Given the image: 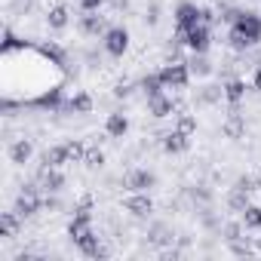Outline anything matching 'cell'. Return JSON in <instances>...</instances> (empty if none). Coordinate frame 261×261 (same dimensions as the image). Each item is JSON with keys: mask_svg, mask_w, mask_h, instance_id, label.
<instances>
[{"mask_svg": "<svg viewBox=\"0 0 261 261\" xmlns=\"http://www.w3.org/2000/svg\"><path fill=\"white\" fill-rule=\"evenodd\" d=\"M261 40V19L252 16V13H243L237 25H230V43L237 49H246V46H255Z\"/></svg>", "mask_w": 261, "mask_h": 261, "instance_id": "6da1fadb", "label": "cell"}, {"mask_svg": "<svg viewBox=\"0 0 261 261\" xmlns=\"http://www.w3.org/2000/svg\"><path fill=\"white\" fill-rule=\"evenodd\" d=\"M160 77H163V86L185 89V86H188V80H191V68H188V65H181V62H175V65H166V68L160 71Z\"/></svg>", "mask_w": 261, "mask_h": 261, "instance_id": "7a4b0ae2", "label": "cell"}, {"mask_svg": "<svg viewBox=\"0 0 261 261\" xmlns=\"http://www.w3.org/2000/svg\"><path fill=\"white\" fill-rule=\"evenodd\" d=\"M40 206H43V203H40V194H37V188H22V191H19V197H16V212H19L22 218L34 215Z\"/></svg>", "mask_w": 261, "mask_h": 261, "instance_id": "3957f363", "label": "cell"}, {"mask_svg": "<svg viewBox=\"0 0 261 261\" xmlns=\"http://www.w3.org/2000/svg\"><path fill=\"white\" fill-rule=\"evenodd\" d=\"M105 49H108L111 56H123V53L129 49V31H126V28H111V31L105 34Z\"/></svg>", "mask_w": 261, "mask_h": 261, "instance_id": "277c9868", "label": "cell"}, {"mask_svg": "<svg viewBox=\"0 0 261 261\" xmlns=\"http://www.w3.org/2000/svg\"><path fill=\"white\" fill-rule=\"evenodd\" d=\"M123 209H126V212H133V215H139V218H145V215H151L154 203H151L148 194H133V197H126V200H123Z\"/></svg>", "mask_w": 261, "mask_h": 261, "instance_id": "5b68a950", "label": "cell"}, {"mask_svg": "<svg viewBox=\"0 0 261 261\" xmlns=\"http://www.w3.org/2000/svg\"><path fill=\"white\" fill-rule=\"evenodd\" d=\"M37 181H40V188H43V191H53V194H56V191H62V185H65V175H62L56 166H49V163H46V166L40 169Z\"/></svg>", "mask_w": 261, "mask_h": 261, "instance_id": "8992f818", "label": "cell"}, {"mask_svg": "<svg viewBox=\"0 0 261 261\" xmlns=\"http://www.w3.org/2000/svg\"><path fill=\"white\" fill-rule=\"evenodd\" d=\"M126 188L129 191H145V188H154V172H145V169H133V172H126Z\"/></svg>", "mask_w": 261, "mask_h": 261, "instance_id": "52a82bcc", "label": "cell"}, {"mask_svg": "<svg viewBox=\"0 0 261 261\" xmlns=\"http://www.w3.org/2000/svg\"><path fill=\"white\" fill-rule=\"evenodd\" d=\"M188 46H191L194 53H206V46H209V28H206L203 22L188 31Z\"/></svg>", "mask_w": 261, "mask_h": 261, "instance_id": "ba28073f", "label": "cell"}, {"mask_svg": "<svg viewBox=\"0 0 261 261\" xmlns=\"http://www.w3.org/2000/svg\"><path fill=\"white\" fill-rule=\"evenodd\" d=\"M80 31L83 34H108V22H105V16H95V10H92L80 19Z\"/></svg>", "mask_w": 261, "mask_h": 261, "instance_id": "9c48e42d", "label": "cell"}, {"mask_svg": "<svg viewBox=\"0 0 261 261\" xmlns=\"http://www.w3.org/2000/svg\"><path fill=\"white\" fill-rule=\"evenodd\" d=\"M148 111H151V117L163 120V117H169V114L175 111V105H172V98H166V95H151V98H148Z\"/></svg>", "mask_w": 261, "mask_h": 261, "instance_id": "30bf717a", "label": "cell"}, {"mask_svg": "<svg viewBox=\"0 0 261 261\" xmlns=\"http://www.w3.org/2000/svg\"><path fill=\"white\" fill-rule=\"evenodd\" d=\"M175 22H178L181 28H194V25H200V10H197L194 4H181V7L175 10Z\"/></svg>", "mask_w": 261, "mask_h": 261, "instance_id": "8fae6325", "label": "cell"}, {"mask_svg": "<svg viewBox=\"0 0 261 261\" xmlns=\"http://www.w3.org/2000/svg\"><path fill=\"white\" fill-rule=\"evenodd\" d=\"M68 233H71V240L74 243H83L89 233H92V224H89V215H74V221H71V227H68Z\"/></svg>", "mask_w": 261, "mask_h": 261, "instance_id": "7c38bea8", "label": "cell"}, {"mask_svg": "<svg viewBox=\"0 0 261 261\" xmlns=\"http://www.w3.org/2000/svg\"><path fill=\"white\" fill-rule=\"evenodd\" d=\"M19 212H4V215H0V237H4V240H13L16 233H19Z\"/></svg>", "mask_w": 261, "mask_h": 261, "instance_id": "4fadbf2b", "label": "cell"}, {"mask_svg": "<svg viewBox=\"0 0 261 261\" xmlns=\"http://www.w3.org/2000/svg\"><path fill=\"white\" fill-rule=\"evenodd\" d=\"M105 129H108V136H114V139H123V136H126V129H129V120H126V114H111V117H108V123H105Z\"/></svg>", "mask_w": 261, "mask_h": 261, "instance_id": "5bb4252c", "label": "cell"}, {"mask_svg": "<svg viewBox=\"0 0 261 261\" xmlns=\"http://www.w3.org/2000/svg\"><path fill=\"white\" fill-rule=\"evenodd\" d=\"M221 129H224V136H227V139H243V133H246V123H243V117L233 111V114L224 120V126H221Z\"/></svg>", "mask_w": 261, "mask_h": 261, "instance_id": "9a60e30c", "label": "cell"}, {"mask_svg": "<svg viewBox=\"0 0 261 261\" xmlns=\"http://www.w3.org/2000/svg\"><path fill=\"white\" fill-rule=\"evenodd\" d=\"M163 148H166L169 154H181V151H188V136L175 129V133H169V136L163 139Z\"/></svg>", "mask_w": 261, "mask_h": 261, "instance_id": "2e32d148", "label": "cell"}, {"mask_svg": "<svg viewBox=\"0 0 261 261\" xmlns=\"http://www.w3.org/2000/svg\"><path fill=\"white\" fill-rule=\"evenodd\" d=\"M31 151H34V148H31V142H28V139H22V142H16V145L10 148V160L22 166V163H28V157H31Z\"/></svg>", "mask_w": 261, "mask_h": 261, "instance_id": "e0dca14e", "label": "cell"}, {"mask_svg": "<svg viewBox=\"0 0 261 261\" xmlns=\"http://www.w3.org/2000/svg\"><path fill=\"white\" fill-rule=\"evenodd\" d=\"M46 25H49L53 31H62V28L68 25V10H65V7H53V10L46 13Z\"/></svg>", "mask_w": 261, "mask_h": 261, "instance_id": "ac0fdd59", "label": "cell"}, {"mask_svg": "<svg viewBox=\"0 0 261 261\" xmlns=\"http://www.w3.org/2000/svg\"><path fill=\"white\" fill-rule=\"evenodd\" d=\"M227 206H230L233 212H246V206H249V191L233 188V191H230V197H227Z\"/></svg>", "mask_w": 261, "mask_h": 261, "instance_id": "d6986e66", "label": "cell"}, {"mask_svg": "<svg viewBox=\"0 0 261 261\" xmlns=\"http://www.w3.org/2000/svg\"><path fill=\"white\" fill-rule=\"evenodd\" d=\"M68 111H77V114H89L92 111V98L86 92H77L71 101H68Z\"/></svg>", "mask_w": 261, "mask_h": 261, "instance_id": "ffe728a7", "label": "cell"}, {"mask_svg": "<svg viewBox=\"0 0 261 261\" xmlns=\"http://www.w3.org/2000/svg\"><path fill=\"white\" fill-rule=\"evenodd\" d=\"M142 89H145L148 98H151V95H160V89H163V77H160V74H148V77L142 80Z\"/></svg>", "mask_w": 261, "mask_h": 261, "instance_id": "44dd1931", "label": "cell"}, {"mask_svg": "<svg viewBox=\"0 0 261 261\" xmlns=\"http://www.w3.org/2000/svg\"><path fill=\"white\" fill-rule=\"evenodd\" d=\"M243 95H246V83H243V80H230V83L224 86V98H227V101H233V105H237Z\"/></svg>", "mask_w": 261, "mask_h": 261, "instance_id": "7402d4cb", "label": "cell"}, {"mask_svg": "<svg viewBox=\"0 0 261 261\" xmlns=\"http://www.w3.org/2000/svg\"><path fill=\"white\" fill-rule=\"evenodd\" d=\"M43 163H49V166H62V163H68V151H65V145L49 148V151L43 154Z\"/></svg>", "mask_w": 261, "mask_h": 261, "instance_id": "603a6c76", "label": "cell"}, {"mask_svg": "<svg viewBox=\"0 0 261 261\" xmlns=\"http://www.w3.org/2000/svg\"><path fill=\"white\" fill-rule=\"evenodd\" d=\"M188 68H191V74H197V77H206V74L212 71V65L203 59V53H197V56L191 59V65H188Z\"/></svg>", "mask_w": 261, "mask_h": 261, "instance_id": "cb8c5ba5", "label": "cell"}, {"mask_svg": "<svg viewBox=\"0 0 261 261\" xmlns=\"http://www.w3.org/2000/svg\"><path fill=\"white\" fill-rule=\"evenodd\" d=\"M83 163L89 166V169H98L101 163H105V154H101V148L95 145V148H86V154H83Z\"/></svg>", "mask_w": 261, "mask_h": 261, "instance_id": "d4e9b609", "label": "cell"}, {"mask_svg": "<svg viewBox=\"0 0 261 261\" xmlns=\"http://www.w3.org/2000/svg\"><path fill=\"white\" fill-rule=\"evenodd\" d=\"M178 133H185V136L197 133V117L194 114H178Z\"/></svg>", "mask_w": 261, "mask_h": 261, "instance_id": "484cf974", "label": "cell"}, {"mask_svg": "<svg viewBox=\"0 0 261 261\" xmlns=\"http://www.w3.org/2000/svg\"><path fill=\"white\" fill-rule=\"evenodd\" d=\"M243 224H246V227H261V206H246Z\"/></svg>", "mask_w": 261, "mask_h": 261, "instance_id": "4316f807", "label": "cell"}, {"mask_svg": "<svg viewBox=\"0 0 261 261\" xmlns=\"http://www.w3.org/2000/svg\"><path fill=\"white\" fill-rule=\"evenodd\" d=\"M65 151H68V163H80L83 154H86V148L80 142H65Z\"/></svg>", "mask_w": 261, "mask_h": 261, "instance_id": "83f0119b", "label": "cell"}, {"mask_svg": "<svg viewBox=\"0 0 261 261\" xmlns=\"http://www.w3.org/2000/svg\"><path fill=\"white\" fill-rule=\"evenodd\" d=\"M169 240H172V237H169V230H166V227H160V224H157V227L151 230V243H154V246H166Z\"/></svg>", "mask_w": 261, "mask_h": 261, "instance_id": "f1b7e54d", "label": "cell"}, {"mask_svg": "<svg viewBox=\"0 0 261 261\" xmlns=\"http://www.w3.org/2000/svg\"><path fill=\"white\" fill-rule=\"evenodd\" d=\"M227 243H230V252H233V255H252V243H249V240L243 243V240L237 237V240H227Z\"/></svg>", "mask_w": 261, "mask_h": 261, "instance_id": "f546056e", "label": "cell"}, {"mask_svg": "<svg viewBox=\"0 0 261 261\" xmlns=\"http://www.w3.org/2000/svg\"><path fill=\"white\" fill-rule=\"evenodd\" d=\"M89 209H92V197H89V194H86V197H83V200H80V206H77V209H74V212H77V215H89Z\"/></svg>", "mask_w": 261, "mask_h": 261, "instance_id": "4dcf8cb0", "label": "cell"}, {"mask_svg": "<svg viewBox=\"0 0 261 261\" xmlns=\"http://www.w3.org/2000/svg\"><path fill=\"white\" fill-rule=\"evenodd\" d=\"M80 4H83V10H86V13H92V10H98V7L105 4V0H80Z\"/></svg>", "mask_w": 261, "mask_h": 261, "instance_id": "1f68e13d", "label": "cell"}, {"mask_svg": "<svg viewBox=\"0 0 261 261\" xmlns=\"http://www.w3.org/2000/svg\"><path fill=\"white\" fill-rule=\"evenodd\" d=\"M129 92H133V86H129V83H120V86L114 89V95H117V98H123V95H129Z\"/></svg>", "mask_w": 261, "mask_h": 261, "instance_id": "d6a6232c", "label": "cell"}, {"mask_svg": "<svg viewBox=\"0 0 261 261\" xmlns=\"http://www.w3.org/2000/svg\"><path fill=\"white\" fill-rule=\"evenodd\" d=\"M108 255H111V249H108L105 243H98V249H95V255H92V258L98 261V258H108Z\"/></svg>", "mask_w": 261, "mask_h": 261, "instance_id": "836d02e7", "label": "cell"}, {"mask_svg": "<svg viewBox=\"0 0 261 261\" xmlns=\"http://www.w3.org/2000/svg\"><path fill=\"white\" fill-rule=\"evenodd\" d=\"M224 233H227V240H237V237H240V224H227Z\"/></svg>", "mask_w": 261, "mask_h": 261, "instance_id": "e575fe53", "label": "cell"}, {"mask_svg": "<svg viewBox=\"0 0 261 261\" xmlns=\"http://www.w3.org/2000/svg\"><path fill=\"white\" fill-rule=\"evenodd\" d=\"M203 98H206V101H215V98H218V89H215V86H209V89L203 92Z\"/></svg>", "mask_w": 261, "mask_h": 261, "instance_id": "d590c367", "label": "cell"}, {"mask_svg": "<svg viewBox=\"0 0 261 261\" xmlns=\"http://www.w3.org/2000/svg\"><path fill=\"white\" fill-rule=\"evenodd\" d=\"M111 7H114V10H126V7H129V0H111Z\"/></svg>", "mask_w": 261, "mask_h": 261, "instance_id": "8d00e7d4", "label": "cell"}, {"mask_svg": "<svg viewBox=\"0 0 261 261\" xmlns=\"http://www.w3.org/2000/svg\"><path fill=\"white\" fill-rule=\"evenodd\" d=\"M255 86L261 89V62H258V68H255Z\"/></svg>", "mask_w": 261, "mask_h": 261, "instance_id": "74e56055", "label": "cell"}, {"mask_svg": "<svg viewBox=\"0 0 261 261\" xmlns=\"http://www.w3.org/2000/svg\"><path fill=\"white\" fill-rule=\"evenodd\" d=\"M255 246H258V249H261V237H258V243H255Z\"/></svg>", "mask_w": 261, "mask_h": 261, "instance_id": "f35d334b", "label": "cell"}]
</instances>
